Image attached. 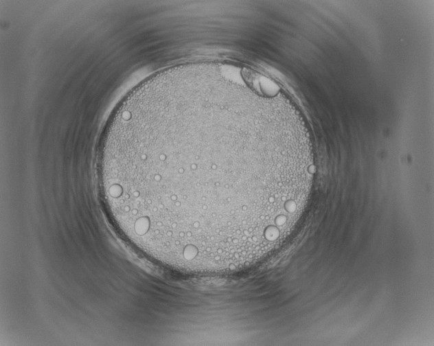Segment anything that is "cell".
Masks as SVG:
<instances>
[{"label": "cell", "instance_id": "6da1fadb", "mask_svg": "<svg viewBox=\"0 0 434 346\" xmlns=\"http://www.w3.org/2000/svg\"><path fill=\"white\" fill-rule=\"evenodd\" d=\"M100 169L119 231L172 266L269 246L293 220L309 179L272 111L244 82L179 67L123 101Z\"/></svg>", "mask_w": 434, "mask_h": 346}]
</instances>
